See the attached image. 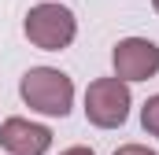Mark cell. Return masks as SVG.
Returning a JSON list of instances; mask_svg holds the SVG:
<instances>
[{"label": "cell", "instance_id": "obj_1", "mask_svg": "<svg viewBox=\"0 0 159 155\" xmlns=\"http://www.w3.org/2000/svg\"><path fill=\"white\" fill-rule=\"evenodd\" d=\"M19 92H22V100L34 111L52 115V118L70 115V104H74V81L63 70H56V67H34V70H26L22 81H19Z\"/></svg>", "mask_w": 159, "mask_h": 155}, {"label": "cell", "instance_id": "obj_2", "mask_svg": "<svg viewBox=\"0 0 159 155\" xmlns=\"http://www.w3.org/2000/svg\"><path fill=\"white\" fill-rule=\"evenodd\" d=\"M129 85L115 78H96L85 89V118L100 129H119L122 122L129 118Z\"/></svg>", "mask_w": 159, "mask_h": 155}, {"label": "cell", "instance_id": "obj_3", "mask_svg": "<svg viewBox=\"0 0 159 155\" xmlns=\"http://www.w3.org/2000/svg\"><path fill=\"white\" fill-rule=\"evenodd\" d=\"M22 30H26L30 44H37L44 52H63L78 33V22H74V11H67L63 4H37V7H30Z\"/></svg>", "mask_w": 159, "mask_h": 155}, {"label": "cell", "instance_id": "obj_4", "mask_svg": "<svg viewBox=\"0 0 159 155\" xmlns=\"http://www.w3.org/2000/svg\"><path fill=\"white\" fill-rule=\"evenodd\" d=\"M111 63L122 81H148L159 74V44L148 37H126L115 44Z\"/></svg>", "mask_w": 159, "mask_h": 155}, {"label": "cell", "instance_id": "obj_5", "mask_svg": "<svg viewBox=\"0 0 159 155\" xmlns=\"http://www.w3.org/2000/svg\"><path fill=\"white\" fill-rule=\"evenodd\" d=\"M0 144L11 155H44L52 148V129L30 118H7L0 126Z\"/></svg>", "mask_w": 159, "mask_h": 155}, {"label": "cell", "instance_id": "obj_6", "mask_svg": "<svg viewBox=\"0 0 159 155\" xmlns=\"http://www.w3.org/2000/svg\"><path fill=\"white\" fill-rule=\"evenodd\" d=\"M141 126H144V133L159 137V92L144 100V107H141Z\"/></svg>", "mask_w": 159, "mask_h": 155}, {"label": "cell", "instance_id": "obj_7", "mask_svg": "<svg viewBox=\"0 0 159 155\" xmlns=\"http://www.w3.org/2000/svg\"><path fill=\"white\" fill-rule=\"evenodd\" d=\"M115 155H156V152H152V148H144V144H122Z\"/></svg>", "mask_w": 159, "mask_h": 155}, {"label": "cell", "instance_id": "obj_8", "mask_svg": "<svg viewBox=\"0 0 159 155\" xmlns=\"http://www.w3.org/2000/svg\"><path fill=\"white\" fill-rule=\"evenodd\" d=\"M59 155H96L93 148H67V152H59Z\"/></svg>", "mask_w": 159, "mask_h": 155}, {"label": "cell", "instance_id": "obj_9", "mask_svg": "<svg viewBox=\"0 0 159 155\" xmlns=\"http://www.w3.org/2000/svg\"><path fill=\"white\" fill-rule=\"evenodd\" d=\"M152 7H156V11H159V0H152Z\"/></svg>", "mask_w": 159, "mask_h": 155}]
</instances>
